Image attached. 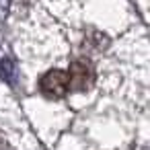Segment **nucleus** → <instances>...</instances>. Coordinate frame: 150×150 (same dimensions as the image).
I'll return each mask as SVG.
<instances>
[{
	"mask_svg": "<svg viewBox=\"0 0 150 150\" xmlns=\"http://www.w3.org/2000/svg\"><path fill=\"white\" fill-rule=\"evenodd\" d=\"M66 74H68V82L72 91H88L95 82V68L86 58L74 60Z\"/></svg>",
	"mask_w": 150,
	"mask_h": 150,
	"instance_id": "obj_1",
	"label": "nucleus"
},
{
	"mask_svg": "<svg viewBox=\"0 0 150 150\" xmlns=\"http://www.w3.org/2000/svg\"><path fill=\"white\" fill-rule=\"evenodd\" d=\"M39 88L45 97L50 99H60L68 93L70 82H68V74L64 70H50L41 76L39 80Z\"/></svg>",
	"mask_w": 150,
	"mask_h": 150,
	"instance_id": "obj_2",
	"label": "nucleus"
},
{
	"mask_svg": "<svg viewBox=\"0 0 150 150\" xmlns=\"http://www.w3.org/2000/svg\"><path fill=\"white\" fill-rule=\"evenodd\" d=\"M0 150H8V140L4 138L2 132H0Z\"/></svg>",
	"mask_w": 150,
	"mask_h": 150,
	"instance_id": "obj_3",
	"label": "nucleus"
}]
</instances>
